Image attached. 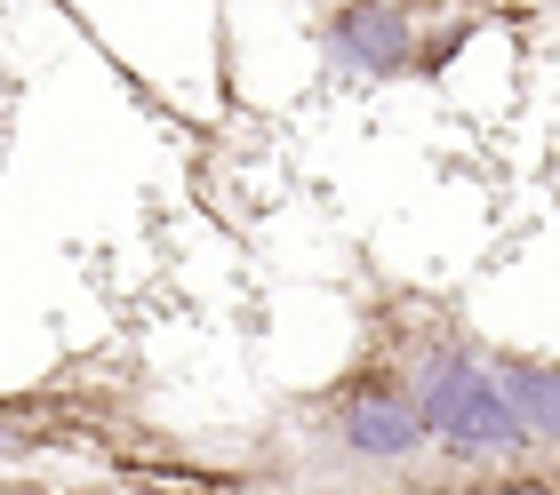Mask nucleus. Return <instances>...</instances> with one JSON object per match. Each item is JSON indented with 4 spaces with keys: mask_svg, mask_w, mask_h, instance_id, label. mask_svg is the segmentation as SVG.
<instances>
[{
    "mask_svg": "<svg viewBox=\"0 0 560 495\" xmlns=\"http://www.w3.org/2000/svg\"><path fill=\"white\" fill-rule=\"evenodd\" d=\"M320 424H328V448L345 463H369V472H400V463H417L432 448L424 415L409 400V376H400L393 360H369L361 376H345Z\"/></svg>",
    "mask_w": 560,
    "mask_h": 495,
    "instance_id": "2",
    "label": "nucleus"
},
{
    "mask_svg": "<svg viewBox=\"0 0 560 495\" xmlns=\"http://www.w3.org/2000/svg\"><path fill=\"white\" fill-rule=\"evenodd\" d=\"M489 376L504 408L521 415V432L537 439V456H560V360H528V352H489Z\"/></svg>",
    "mask_w": 560,
    "mask_h": 495,
    "instance_id": "4",
    "label": "nucleus"
},
{
    "mask_svg": "<svg viewBox=\"0 0 560 495\" xmlns=\"http://www.w3.org/2000/svg\"><path fill=\"white\" fill-rule=\"evenodd\" d=\"M0 495H40V487H0Z\"/></svg>",
    "mask_w": 560,
    "mask_h": 495,
    "instance_id": "5",
    "label": "nucleus"
},
{
    "mask_svg": "<svg viewBox=\"0 0 560 495\" xmlns=\"http://www.w3.org/2000/svg\"><path fill=\"white\" fill-rule=\"evenodd\" d=\"M81 495H105V487H81Z\"/></svg>",
    "mask_w": 560,
    "mask_h": 495,
    "instance_id": "6",
    "label": "nucleus"
},
{
    "mask_svg": "<svg viewBox=\"0 0 560 495\" xmlns=\"http://www.w3.org/2000/svg\"><path fill=\"white\" fill-rule=\"evenodd\" d=\"M400 376H409V400H417V415H424V432H432L441 456H456V463H521V456H537V439H528L521 415L504 408L480 344H448V335L441 344H417Z\"/></svg>",
    "mask_w": 560,
    "mask_h": 495,
    "instance_id": "1",
    "label": "nucleus"
},
{
    "mask_svg": "<svg viewBox=\"0 0 560 495\" xmlns=\"http://www.w3.org/2000/svg\"><path fill=\"white\" fill-rule=\"evenodd\" d=\"M320 48L352 81H400L417 72V16L400 0H337L320 16Z\"/></svg>",
    "mask_w": 560,
    "mask_h": 495,
    "instance_id": "3",
    "label": "nucleus"
}]
</instances>
